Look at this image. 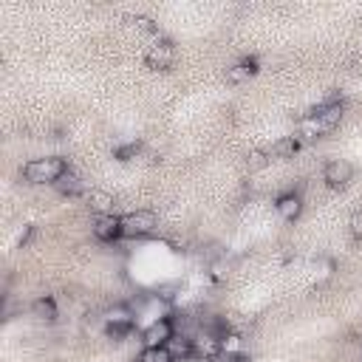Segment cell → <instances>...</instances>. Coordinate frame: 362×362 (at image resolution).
Listing matches in <instances>:
<instances>
[{
    "label": "cell",
    "instance_id": "cell-1",
    "mask_svg": "<svg viewBox=\"0 0 362 362\" xmlns=\"http://www.w3.org/2000/svg\"><path fill=\"white\" fill-rule=\"evenodd\" d=\"M71 167H68V158H62V156H48V158H34V161H28L25 167H23V178L28 181V184H57L65 173H68Z\"/></svg>",
    "mask_w": 362,
    "mask_h": 362
},
{
    "label": "cell",
    "instance_id": "cell-2",
    "mask_svg": "<svg viewBox=\"0 0 362 362\" xmlns=\"http://www.w3.org/2000/svg\"><path fill=\"white\" fill-rule=\"evenodd\" d=\"M156 215L150 209H136V212H127L122 215V238H130V240H139V238H147L156 232Z\"/></svg>",
    "mask_w": 362,
    "mask_h": 362
},
{
    "label": "cell",
    "instance_id": "cell-3",
    "mask_svg": "<svg viewBox=\"0 0 362 362\" xmlns=\"http://www.w3.org/2000/svg\"><path fill=\"white\" fill-rule=\"evenodd\" d=\"M173 337H175V322H173L170 317H158V320H153V322L141 331L144 348H161V345H167Z\"/></svg>",
    "mask_w": 362,
    "mask_h": 362
},
{
    "label": "cell",
    "instance_id": "cell-4",
    "mask_svg": "<svg viewBox=\"0 0 362 362\" xmlns=\"http://www.w3.org/2000/svg\"><path fill=\"white\" fill-rule=\"evenodd\" d=\"M351 178H354V167H351L345 158H331V161L322 167V181H325L331 189L348 187Z\"/></svg>",
    "mask_w": 362,
    "mask_h": 362
},
{
    "label": "cell",
    "instance_id": "cell-5",
    "mask_svg": "<svg viewBox=\"0 0 362 362\" xmlns=\"http://www.w3.org/2000/svg\"><path fill=\"white\" fill-rule=\"evenodd\" d=\"M173 62H175V48H173V42H156V45H150L147 54H144V65H147L150 71H167V68H173Z\"/></svg>",
    "mask_w": 362,
    "mask_h": 362
},
{
    "label": "cell",
    "instance_id": "cell-6",
    "mask_svg": "<svg viewBox=\"0 0 362 362\" xmlns=\"http://www.w3.org/2000/svg\"><path fill=\"white\" fill-rule=\"evenodd\" d=\"M93 235L102 240V243H113L122 238V215L110 212V215H96L93 221Z\"/></svg>",
    "mask_w": 362,
    "mask_h": 362
},
{
    "label": "cell",
    "instance_id": "cell-7",
    "mask_svg": "<svg viewBox=\"0 0 362 362\" xmlns=\"http://www.w3.org/2000/svg\"><path fill=\"white\" fill-rule=\"evenodd\" d=\"M105 331H107V337H113V339L130 334V331H133V314H130L127 308H113V311H107V317H105Z\"/></svg>",
    "mask_w": 362,
    "mask_h": 362
},
{
    "label": "cell",
    "instance_id": "cell-8",
    "mask_svg": "<svg viewBox=\"0 0 362 362\" xmlns=\"http://www.w3.org/2000/svg\"><path fill=\"white\" fill-rule=\"evenodd\" d=\"M274 209H277V215L283 221H297L300 212H303V198L297 192H283V195H277Z\"/></svg>",
    "mask_w": 362,
    "mask_h": 362
},
{
    "label": "cell",
    "instance_id": "cell-9",
    "mask_svg": "<svg viewBox=\"0 0 362 362\" xmlns=\"http://www.w3.org/2000/svg\"><path fill=\"white\" fill-rule=\"evenodd\" d=\"M255 74H257V57H243L240 62H235L232 68H226V82L229 85H240V82H246Z\"/></svg>",
    "mask_w": 362,
    "mask_h": 362
},
{
    "label": "cell",
    "instance_id": "cell-10",
    "mask_svg": "<svg viewBox=\"0 0 362 362\" xmlns=\"http://www.w3.org/2000/svg\"><path fill=\"white\" fill-rule=\"evenodd\" d=\"M164 348L173 354V359H175V362L195 356V339H192V337H184V334H175Z\"/></svg>",
    "mask_w": 362,
    "mask_h": 362
},
{
    "label": "cell",
    "instance_id": "cell-11",
    "mask_svg": "<svg viewBox=\"0 0 362 362\" xmlns=\"http://www.w3.org/2000/svg\"><path fill=\"white\" fill-rule=\"evenodd\" d=\"M31 317L40 320V322H54V320L59 317L54 297H37V300L31 303Z\"/></svg>",
    "mask_w": 362,
    "mask_h": 362
},
{
    "label": "cell",
    "instance_id": "cell-12",
    "mask_svg": "<svg viewBox=\"0 0 362 362\" xmlns=\"http://www.w3.org/2000/svg\"><path fill=\"white\" fill-rule=\"evenodd\" d=\"M305 144L291 133V136H286V139H280V141H274L272 147H269V153L272 156H277V158H288V156H294V153H300Z\"/></svg>",
    "mask_w": 362,
    "mask_h": 362
},
{
    "label": "cell",
    "instance_id": "cell-13",
    "mask_svg": "<svg viewBox=\"0 0 362 362\" xmlns=\"http://www.w3.org/2000/svg\"><path fill=\"white\" fill-rule=\"evenodd\" d=\"M88 204L96 215H110L113 212V195L110 192H102V189H90L88 192Z\"/></svg>",
    "mask_w": 362,
    "mask_h": 362
},
{
    "label": "cell",
    "instance_id": "cell-14",
    "mask_svg": "<svg viewBox=\"0 0 362 362\" xmlns=\"http://www.w3.org/2000/svg\"><path fill=\"white\" fill-rule=\"evenodd\" d=\"M54 187H57V192H59V195H71V198H74V195H79V192L85 189V187H82V181H79V175H76V173H71V170H68V173H65Z\"/></svg>",
    "mask_w": 362,
    "mask_h": 362
},
{
    "label": "cell",
    "instance_id": "cell-15",
    "mask_svg": "<svg viewBox=\"0 0 362 362\" xmlns=\"http://www.w3.org/2000/svg\"><path fill=\"white\" fill-rule=\"evenodd\" d=\"M139 362H175V359H173V354L161 345V348H144V351L139 354Z\"/></svg>",
    "mask_w": 362,
    "mask_h": 362
},
{
    "label": "cell",
    "instance_id": "cell-16",
    "mask_svg": "<svg viewBox=\"0 0 362 362\" xmlns=\"http://www.w3.org/2000/svg\"><path fill=\"white\" fill-rule=\"evenodd\" d=\"M269 158H272L269 150H252V153L246 156V164H249V170H260V167L269 164Z\"/></svg>",
    "mask_w": 362,
    "mask_h": 362
},
{
    "label": "cell",
    "instance_id": "cell-17",
    "mask_svg": "<svg viewBox=\"0 0 362 362\" xmlns=\"http://www.w3.org/2000/svg\"><path fill=\"white\" fill-rule=\"evenodd\" d=\"M139 150H141V144H139V141H130V144H124V147L116 150V158H119V161H130L133 156H139Z\"/></svg>",
    "mask_w": 362,
    "mask_h": 362
},
{
    "label": "cell",
    "instance_id": "cell-18",
    "mask_svg": "<svg viewBox=\"0 0 362 362\" xmlns=\"http://www.w3.org/2000/svg\"><path fill=\"white\" fill-rule=\"evenodd\" d=\"M127 23H136L141 31H147V34H156L158 28H156V23L150 20V17H141V14H136V17H127Z\"/></svg>",
    "mask_w": 362,
    "mask_h": 362
},
{
    "label": "cell",
    "instance_id": "cell-19",
    "mask_svg": "<svg viewBox=\"0 0 362 362\" xmlns=\"http://www.w3.org/2000/svg\"><path fill=\"white\" fill-rule=\"evenodd\" d=\"M348 229H351V238H354V240H362V212L351 215V223H348Z\"/></svg>",
    "mask_w": 362,
    "mask_h": 362
}]
</instances>
